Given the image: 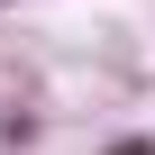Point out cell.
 Here are the masks:
<instances>
[{
  "label": "cell",
  "instance_id": "1",
  "mask_svg": "<svg viewBox=\"0 0 155 155\" xmlns=\"http://www.w3.org/2000/svg\"><path fill=\"white\" fill-rule=\"evenodd\" d=\"M110 155H155V137H119V146H110Z\"/></svg>",
  "mask_w": 155,
  "mask_h": 155
}]
</instances>
